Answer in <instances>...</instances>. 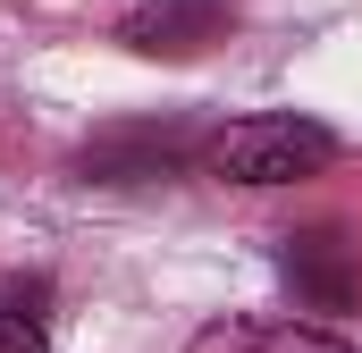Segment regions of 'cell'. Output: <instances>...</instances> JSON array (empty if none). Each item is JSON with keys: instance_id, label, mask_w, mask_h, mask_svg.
Returning <instances> with one entry per match:
<instances>
[{"instance_id": "obj_1", "label": "cell", "mask_w": 362, "mask_h": 353, "mask_svg": "<svg viewBox=\"0 0 362 353\" xmlns=\"http://www.w3.org/2000/svg\"><path fill=\"white\" fill-rule=\"evenodd\" d=\"M329 160H337V135L295 109H253L202 143V176L219 185H295V176H320Z\"/></svg>"}, {"instance_id": "obj_2", "label": "cell", "mask_w": 362, "mask_h": 353, "mask_svg": "<svg viewBox=\"0 0 362 353\" xmlns=\"http://www.w3.org/2000/svg\"><path fill=\"white\" fill-rule=\"evenodd\" d=\"M278 277L303 311H362V244L346 227H303L278 244Z\"/></svg>"}, {"instance_id": "obj_3", "label": "cell", "mask_w": 362, "mask_h": 353, "mask_svg": "<svg viewBox=\"0 0 362 353\" xmlns=\"http://www.w3.org/2000/svg\"><path fill=\"white\" fill-rule=\"evenodd\" d=\"M228 34V0H144L118 17V42L135 59H194Z\"/></svg>"}, {"instance_id": "obj_4", "label": "cell", "mask_w": 362, "mask_h": 353, "mask_svg": "<svg viewBox=\"0 0 362 353\" xmlns=\"http://www.w3.org/2000/svg\"><path fill=\"white\" fill-rule=\"evenodd\" d=\"M185 353H354V345L312 320H211Z\"/></svg>"}, {"instance_id": "obj_5", "label": "cell", "mask_w": 362, "mask_h": 353, "mask_svg": "<svg viewBox=\"0 0 362 353\" xmlns=\"http://www.w3.org/2000/svg\"><path fill=\"white\" fill-rule=\"evenodd\" d=\"M0 353H51V277L0 286Z\"/></svg>"}, {"instance_id": "obj_6", "label": "cell", "mask_w": 362, "mask_h": 353, "mask_svg": "<svg viewBox=\"0 0 362 353\" xmlns=\"http://www.w3.org/2000/svg\"><path fill=\"white\" fill-rule=\"evenodd\" d=\"M169 160H177V135H152V126L85 143V169H93V176H118V185H135V176H160Z\"/></svg>"}]
</instances>
